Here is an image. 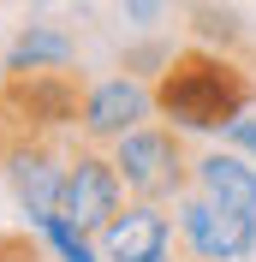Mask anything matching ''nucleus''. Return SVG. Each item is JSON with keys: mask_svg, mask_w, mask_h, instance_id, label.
Returning <instances> with one entry per match:
<instances>
[{"mask_svg": "<svg viewBox=\"0 0 256 262\" xmlns=\"http://www.w3.org/2000/svg\"><path fill=\"white\" fill-rule=\"evenodd\" d=\"M173 232L185 262H256V221L203 196L197 185L173 196Z\"/></svg>", "mask_w": 256, "mask_h": 262, "instance_id": "39448f33", "label": "nucleus"}, {"mask_svg": "<svg viewBox=\"0 0 256 262\" xmlns=\"http://www.w3.org/2000/svg\"><path fill=\"white\" fill-rule=\"evenodd\" d=\"M125 203H131V191H125V173H119V161H113V149L72 137V167H66L60 214H72L83 232H101Z\"/></svg>", "mask_w": 256, "mask_h": 262, "instance_id": "423d86ee", "label": "nucleus"}, {"mask_svg": "<svg viewBox=\"0 0 256 262\" xmlns=\"http://www.w3.org/2000/svg\"><path fill=\"white\" fill-rule=\"evenodd\" d=\"M0 262H54V256H48V245H42V232L24 221V227L0 232Z\"/></svg>", "mask_w": 256, "mask_h": 262, "instance_id": "4468645a", "label": "nucleus"}, {"mask_svg": "<svg viewBox=\"0 0 256 262\" xmlns=\"http://www.w3.org/2000/svg\"><path fill=\"white\" fill-rule=\"evenodd\" d=\"M191 185L203 196H215V203H226V209H239L256 221V161L250 155H239V149L226 143H208L191 155Z\"/></svg>", "mask_w": 256, "mask_h": 262, "instance_id": "1a4fd4ad", "label": "nucleus"}, {"mask_svg": "<svg viewBox=\"0 0 256 262\" xmlns=\"http://www.w3.org/2000/svg\"><path fill=\"white\" fill-rule=\"evenodd\" d=\"M90 72L42 66V72H0V137H66L83 119Z\"/></svg>", "mask_w": 256, "mask_h": 262, "instance_id": "f03ea898", "label": "nucleus"}, {"mask_svg": "<svg viewBox=\"0 0 256 262\" xmlns=\"http://www.w3.org/2000/svg\"><path fill=\"white\" fill-rule=\"evenodd\" d=\"M221 143H226V149H239V155H250V161H256V114H250V107H244L239 119H226Z\"/></svg>", "mask_w": 256, "mask_h": 262, "instance_id": "2eb2a0df", "label": "nucleus"}, {"mask_svg": "<svg viewBox=\"0 0 256 262\" xmlns=\"http://www.w3.org/2000/svg\"><path fill=\"white\" fill-rule=\"evenodd\" d=\"M179 12H185L191 42H208V48H226V54L256 60V36L239 18V6H226V0H179Z\"/></svg>", "mask_w": 256, "mask_h": 262, "instance_id": "9b49d317", "label": "nucleus"}, {"mask_svg": "<svg viewBox=\"0 0 256 262\" xmlns=\"http://www.w3.org/2000/svg\"><path fill=\"white\" fill-rule=\"evenodd\" d=\"M0 6H6V0H0Z\"/></svg>", "mask_w": 256, "mask_h": 262, "instance_id": "a211bd4d", "label": "nucleus"}, {"mask_svg": "<svg viewBox=\"0 0 256 262\" xmlns=\"http://www.w3.org/2000/svg\"><path fill=\"white\" fill-rule=\"evenodd\" d=\"M143 262H185V256H179V245H173V250H161V256H143Z\"/></svg>", "mask_w": 256, "mask_h": 262, "instance_id": "f3484780", "label": "nucleus"}, {"mask_svg": "<svg viewBox=\"0 0 256 262\" xmlns=\"http://www.w3.org/2000/svg\"><path fill=\"white\" fill-rule=\"evenodd\" d=\"M191 155L185 131L167 125V119H143L137 131H125L113 143V161L125 173V191L143 196V203H173L179 191H191Z\"/></svg>", "mask_w": 256, "mask_h": 262, "instance_id": "7ed1b4c3", "label": "nucleus"}, {"mask_svg": "<svg viewBox=\"0 0 256 262\" xmlns=\"http://www.w3.org/2000/svg\"><path fill=\"white\" fill-rule=\"evenodd\" d=\"M167 60H173V42H167V36H155V30H143V42H137V48L119 54V72H137V78L155 83V72H161Z\"/></svg>", "mask_w": 256, "mask_h": 262, "instance_id": "ddd939ff", "label": "nucleus"}, {"mask_svg": "<svg viewBox=\"0 0 256 262\" xmlns=\"http://www.w3.org/2000/svg\"><path fill=\"white\" fill-rule=\"evenodd\" d=\"M36 232H42V245H48L54 262H101V245H96V232H83L72 214H42L36 221Z\"/></svg>", "mask_w": 256, "mask_h": 262, "instance_id": "f8f14e48", "label": "nucleus"}, {"mask_svg": "<svg viewBox=\"0 0 256 262\" xmlns=\"http://www.w3.org/2000/svg\"><path fill=\"white\" fill-rule=\"evenodd\" d=\"M143 119H155V83L137 78V72H108V78H90L78 137H83V143L113 149L125 131L143 125Z\"/></svg>", "mask_w": 256, "mask_h": 262, "instance_id": "0eeeda50", "label": "nucleus"}, {"mask_svg": "<svg viewBox=\"0 0 256 262\" xmlns=\"http://www.w3.org/2000/svg\"><path fill=\"white\" fill-rule=\"evenodd\" d=\"M42 66H78V36L66 30L60 18L18 24L6 54H0V72H42Z\"/></svg>", "mask_w": 256, "mask_h": 262, "instance_id": "9d476101", "label": "nucleus"}, {"mask_svg": "<svg viewBox=\"0 0 256 262\" xmlns=\"http://www.w3.org/2000/svg\"><path fill=\"white\" fill-rule=\"evenodd\" d=\"M72 137L78 131H66V137H0V179L18 196V209H24L30 227L60 209L66 167H72Z\"/></svg>", "mask_w": 256, "mask_h": 262, "instance_id": "20e7f679", "label": "nucleus"}, {"mask_svg": "<svg viewBox=\"0 0 256 262\" xmlns=\"http://www.w3.org/2000/svg\"><path fill=\"white\" fill-rule=\"evenodd\" d=\"M119 6L137 30H161V18H167V0H119Z\"/></svg>", "mask_w": 256, "mask_h": 262, "instance_id": "dca6fc26", "label": "nucleus"}, {"mask_svg": "<svg viewBox=\"0 0 256 262\" xmlns=\"http://www.w3.org/2000/svg\"><path fill=\"white\" fill-rule=\"evenodd\" d=\"M244 107H256V60L244 54L185 42L155 72V119L179 125L185 137H221Z\"/></svg>", "mask_w": 256, "mask_h": 262, "instance_id": "f257e3e1", "label": "nucleus"}, {"mask_svg": "<svg viewBox=\"0 0 256 262\" xmlns=\"http://www.w3.org/2000/svg\"><path fill=\"white\" fill-rule=\"evenodd\" d=\"M96 245H101V262H143V256L173 250V245H179L173 203H143V196H131L125 209L96 232Z\"/></svg>", "mask_w": 256, "mask_h": 262, "instance_id": "6e6552de", "label": "nucleus"}]
</instances>
